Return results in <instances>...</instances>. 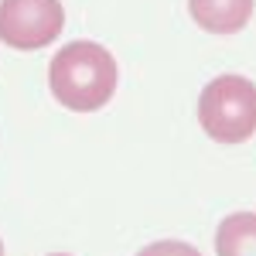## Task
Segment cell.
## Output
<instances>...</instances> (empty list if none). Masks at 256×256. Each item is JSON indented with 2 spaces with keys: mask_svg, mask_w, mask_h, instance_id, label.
Masks as SVG:
<instances>
[{
  "mask_svg": "<svg viewBox=\"0 0 256 256\" xmlns=\"http://www.w3.org/2000/svg\"><path fill=\"white\" fill-rule=\"evenodd\" d=\"M65 31L62 0H0V41L14 52H38Z\"/></svg>",
  "mask_w": 256,
  "mask_h": 256,
  "instance_id": "3",
  "label": "cell"
},
{
  "mask_svg": "<svg viewBox=\"0 0 256 256\" xmlns=\"http://www.w3.org/2000/svg\"><path fill=\"white\" fill-rule=\"evenodd\" d=\"M48 256H68V253H48Z\"/></svg>",
  "mask_w": 256,
  "mask_h": 256,
  "instance_id": "7",
  "label": "cell"
},
{
  "mask_svg": "<svg viewBox=\"0 0 256 256\" xmlns=\"http://www.w3.org/2000/svg\"><path fill=\"white\" fill-rule=\"evenodd\" d=\"M137 256H202L195 246H188V242H181V239H160V242H150V246H144Z\"/></svg>",
  "mask_w": 256,
  "mask_h": 256,
  "instance_id": "6",
  "label": "cell"
},
{
  "mask_svg": "<svg viewBox=\"0 0 256 256\" xmlns=\"http://www.w3.org/2000/svg\"><path fill=\"white\" fill-rule=\"evenodd\" d=\"M0 256H4V242H0Z\"/></svg>",
  "mask_w": 256,
  "mask_h": 256,
  "instance_id": "8",
  "label": "cell"
},
{
  "mask_svg": "<svg viewBox=\"0 0 256 256\" xmlns=\"http://www.w3.org/2000/svg\"><path fill=\"white\" fill-rule=\"evenodd\" d=\"M198 123L218 144H242L256 134V86L246 76H218L198 96Z\"/></svg>",
  "mask_w": 256,
  "mask_h": 256,
  "instance_id": "2",
  "label": "cell"
},
{
  "mask_svg": "<svg viewBox=\"0 0 256 256\" xmlns=\"http://www.w3.org/2000/svg\"><path fill=\"white\" fill-rule=\"evenodd\" d=\"M188 14L208 34H236L253 18V0H188Z\"/></svg>",
  "mask_w": 256,
  "mask_h": 256,
  "instance_id": "4",
  "label": "cell"
},
{
  "mask_svg": "<svg viewBox=\"0 0 256 256\" xmlns=\"http://www.w3.org/2000/svg\"><path fill=\"white\" fill-rule=\"evenodd\" d=\"M116 58L99 41H68L48 65L52 96L72 113H96L116 92Z\"/></svg>",
  "mask_w": 256,
  "mask_h": 256,
  "instance_id": "1",
  "label": "cell"
},
{
  "mask_svg": "<svg viewBox=\"0 0 256 256\" xmlns=\"http://www.w3.org/2000/svg\"><path fill=\"white\" fill-rule=\"evenodd\" d=\"M218 256H256V212H232L216 229Z\"/></svg>",
  "mask_w": 256,
  "mask_h": 256,
  "instance_id": "5",
  "label": "cell"
}]
</instances>
